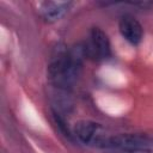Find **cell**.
<instances>
[{"label": "cell", "instance_id": "obj_1", "mask_svg": "<svg viewBox=\"0 0 153 153\" xmlns=\"http://www.w3.org/2000/svg\"><path fill=\"white\" fill-rule=\"evenodd\" d=\"M84 56H86L85 47L79 44L71 50L59 48L48 67L50 82L62 91L72 88L81 73Z\"/></svg>", "mask_w": 153, "mask_h": 153}, {"label": "cell", "instance_id": "obj_2", "mask_svg": "<svg viewBox=\"0 0 153 153\" xmlns=\"http://www.w3.org/2000/svg\"><path fill=\"white\" fill-rule=\"evenodd\" d=\"M86 55L97 60H106L111 56V45L108 35L99 27H93L90 35V42L85 47Z\"/></svg>", "mask_w": 153, "mask_h": 153}, {"label": "cell", "instance_id": "obj_3", "mask_svg": "<svg viewBox=\"0 0 153 153\" xmlns=\"http://www.w3.org/2000/svg\"><path fill=\"white\" fill-rule=\"evenodd\" d=\"M118 29H120L122 37L129 43L135 45L141 42L142 36H143V29L141 24L133 16H129V14L123 16L120 19Z\"/></svg>", "mask_w": 153, "mask_h": 153}, {"label": "cell", "instance_id": "obj_4", "mask_svg": "<svg viewBox=\"0 0 153 153\" xmlns=\"http://www.w3.org/2000/svg\"><path fill=\"white\" fill-rule=\"evenodd\" d=\"M100 126L92 121H79L75 123L73 134L82 143L92 145L94 139L100 134Z\"/></svg>", "mask_w": 153, "mask_h": 153}, {"label": "cell", "instance_id": "obj_5", "mask_svg": "<svg viewBox=\"0 0 153 153\" xmlns=\"http://www.w3.org/2000/svg\"><path fill=\"white\" fill-rule=\"evenodd\" d=\"M69 1H44L41 4V14L48 22H56L61 19L71 8Z\"/></svg>", "mask_w": 153, "mask_h": 153}, {"label": "cell", "instance_id": "obj_6", "mask_svg": "<svg viewBox=\"0 0 153 153\" xmlns=\"http://www.w3.org/2000/svg\"><path fill=\"white\" fill-rule=\"evenodd\" d=\"M118 153H153V149L147 147H140V148H129V149H120Z\"/></svg>", "mask_w": 153, "mask_h": 153}]
</instances>
